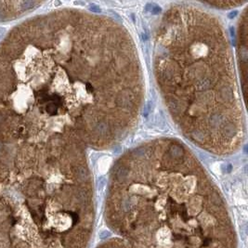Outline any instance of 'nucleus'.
I'll return each mask as SVG.
<instances>
[{
	"mask_svg": "<svg viewBox=\"0 0 248 248\" xmlns=\"http://www.w3.org/2000/svg\"><path fill=\"white\" fill-rule=\"evenodd\" d=\"M141 99L135 48L111 19L51 11L0 41L2 150L108 147L133 127Z\"/></svg>",
	"mask_w": 248,
	"mask_h": 248,
	"instance_id": "1",
	"label": "nucleus"
},
{
	"mask_svg": "<svg viewBox=\"0 0 248 248\" xmlns=\"http://www.w3.org/2000/svg\"><path fill=\"white\" fill-rule=\"evenodd\" d=\"M218 22L189 7L165 13L156 43L158 83L192 142L215 152L242 143L243 125L230 49Z\"/></svg>",
	"mask_w": 248,
	"mask_h": 248,
	"instance_id": "2",
	"label": "nucleus"
}]
</instances>
